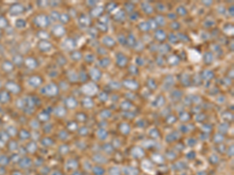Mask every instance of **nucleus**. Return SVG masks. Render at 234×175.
<instances>
[{
    "label": "nucleus",
    "mask_w": 234,
    "mask_h": 175,
    "mask_svg": "<svg viewBox=\"0 0 234 175\" xmlns=\"http://www.w3.org/2000/svg\"><path fill=\"white\" fill-rule=\"evenodd\" d=\"M10 99L11 95L9 92L6 91L5 89L0 91V103H1V104H8V103L10 101Z\"/></svg>",
    "instance_id": "obj_9"
},
{
    "label": "nucleus",
    "mask_w": 234,
    "mask_h": 175,
    "mask_svg": "<svg viewBox=\"0 0 234 175\" xmlns=\"http://www.w3.org/2000/svg\"><path fill=\"white\" fill-rule=\"evenodd\" d=\"M53 114L58 118H63L67 114V111H66L65 107L63 106H58L53 110Z\"/></svg>",
    "instance_id": "obj_13"
},
{
    "label": "nucleus",
    "mask_w": 234,
    "mask_h": 175,
    "mask_svg": "<svg viewBox=\"0 0 234 175\" xmlns=\"http://www.w3.org/2000/svg\"><path fill=\"white\" fill-rule=\"evenodd\" d=\"M30 126L33 130L36 131L37 129L40 128V122L37 118L36 119H32L30 122Z\"/></svg>",
    "instance_id": "obj_24"
},
{
    "label": "nucleus",
    "mask_w": 234,
    "mask_h": 175,
    "mask_svg": "<svg viewBox=\"0 0 234 175\" xmlns=\"http://www.w3.org/2000/svg\"><path fill=\"white\" fill-rule=\"evenodd\" d=\"M77 119L80 121V122H84L85 120H86V115L84 113H79L77 115Z\"/></svg>",
    "instance_id": "obj_34"
},
{
    "label": "nucleus",
    "mask_w": 234,
    "mask_h": 175,
    "mask_svg": "<svg viewBox=\"0 0 234 175\" xmlns=\"http://www.w3.org/2000/svg\"><path fill=\"white\" fill-rule=\"evenodd\" d=\"M38 48L42 52H49L52 49V45L48 41H40Z\"/></svg>",
    "instance_id": "obj_6"
},
{
    "label": "nucleus",
    "mask_w": 234,
    "mask_h": 175,
    "mask_svg": "<svg viewBox=\"0 0 234 175\" xmlns=\"http://www.w3.org/2000/svg\"><path fill=\"white\" fill-rule=\"evenodd\" d=\"M27 83H28L29 86L36 89L42 86L43 83V79L42 76L38 75L31 76L27 79Z\"/></svg>",
    "instance_id": "obj_2"
},
{
    "label": "nucleus",
    "mask_w": 234,
    "mask_h": 175,
    "mask_svg": "<svg viewBox=\"0 0 234 175\" xmlns=\"http://www.w3.org/2000/svg\"><path fill=\"white\" fill-rule=\"evenodd\" d=\"M41 144L45 147H50L52 146H53L54 144V141L52 139L49 137H45L42 138V140H41Z\"/></svg>",
    "instance_id": "obj_18"
},
{
    "label": "nucleus",
    "mask_w": 234,
    "mask_h": 175,
    "mask_svg": "<svg viewBox=\"0 0 234 175\" xmlns=\"http://www.w3.org/2000/svg\"><path fill=\"white\" fill-rule=\"evenodd\" d=\"M24 11V8L22 5L19 3H16L13 5L9 8V12L12 16H18V15L22 14Z\"/></svg>",
    "instance_id": "obj_5"
},
{
    "label": "nucleus",
    "mask_w": 234,
    "mask_h": 175,
    "mask_svg": "<svg viewBox=\"0 0 234 175\" xmlns=\"http://www.w3.org/2000/svg\"><path fill=\"white\" fill-rule=\"evenodd\" d=\"M63 45V48H65L67 50H71L74 47V41H73L72 39H67L66 40V41H64Z\"/></svg>",
    "instance_id": "obj_22"
},
{
    "label": "nucleus",
    "mask_w": 234,
    "mask_h": 175,
    "mask_svg": "<svg viewBox=\"0 0 234 175\" xmlns=\"http://www.w3.org/2000/svg\"><path fill=\"white\" fill-rule=\"evenodd\" d=\"M67 168H68L67 170H69V168H70V170H71V169H75V168L77 167V162L75 160L70 159L67 161Z\"/></svg>",
    "instance_id": "obj_25"
},
{
    "label": "nucleus",
    "mask_w": 234,
    "mask_h": 175,
    "mask_svg": "<svg viewBox=\"0 0 234 175\" xmlns=\"http://www.w3.org/2000/svg\"><path fill=\"white\" fill-rule=\"evenodd\" d=\"M9 163H10V159H9V156H7L6 155H4V154L0 155V166H7Z\"/></svg>",
    "instance_id": "obj_20"
},
{
    "label": "nucleus",
    "mask_w": 234,
    "mask_h": 175,
    "mask_svg": "<svg viewBox=\"0 0 234 175\" xmlns=\"http://www.w3.org/2000/svg\"><path fill=\"white\" fill-rule=\"evenodd\" d=\"M14 26L19 30H23V29L26 28L27 27V22H26L25 20H23V19H17L16 20V21L14 22Z\"/></svg>",
    "instance_id": "obj_16"
},
{
    "label": "nucleus",
    "mask_w": 234,
    "mask_h": 175,
    "mask_svg": "<svg viewBox=\"0 0 234 175\" xmlns=\"http://www.w3.org/2000/svg\"><path fill=\"white\" fill-rule=\"evenodd\" d=\"M2 69L6 72H11L13 69V63L9 61H5L2 62Z\"/></svg>",
    "instance_id": "obj_19"
},
{
    "label": "nucleus",
    "mask_w": 234,
    "mask_h": 175,
    "mask_svg": "<svg viewBox=\"0 0 234 175\" xmlns=\"http://www.w3.org/2000/svg\"><path fill=\"white\" fill-rule=\"evenodd\" d=\"M34 22L38 27H46L49 24V18L47 17L45 14H39L35 17L34 19Z\"/></svg>",
    "instance_id": "obj_4"
},
{
    "label": "nucleus",
    "mask_w": 234,
    "mask_h": 175,
    "mask_svg": "<svg viewBox=\"0 0 234 175\" xmlns=\"http://www.w3.org/2000/svg\"><path fill=\"white\" fill-rule=\"evenodd\" d=\"M38 37L39 38V39H41V41H47L48 38L49 37V34L46 31H41L38 33Z\"/></svg>",
    "instance_id": "obj_27"
},
{
    "label": "nucleus",
    "mask_w": 234,
    "mask_h": 175,
    "mask_svg": "<svg viewBox=\"0 0 234 175\" xmlns=\"http://www.w3.org/2000/svg\"><path fill=\"white\" fill-rule=\"evenodd\" d=\"M98 134H99L98 137L101 138L102 140H104V139H105V138L107 137V135H108L107 134V132L104 130H99ZM100 138H99V139H100Z\"/></svg>",
    "instance_id": "obj_36"
},
{
    "label": "nucleus",
    "mask_w": 234,
    "mask_h": 175,
    "mask_svg": "<svg viewBox=\"0 0 234 175\" xmlns=\"http://www.w3.org/2000/svg\"><path fill=\"white\" fill-rule=\"evenodd\" d=\"M23 63L26 66L27 69H29L33 70L35 69L38 67V62L34 57H27L24 59V61H23Z\"/></svg>",
    "instance_id": "obj_7"
},
{
    "label": "nucleus",
    "mask_w": 234,
    "mask_h": 175,
    "mask_svg": "<svg viewBox=\"0 0 234 175\" xmlns=\"http://www.w3.org/2000/svg\"><path fill=\"white\" fill-rule=\"evenodd\" d=\"M18 165L20 168L23 169H28L32 165V160L30 157L27 156H23V157L20 158V160L18 162Z\"/></svg>",
    "instance_id": "obj_8"
},
{
    "label": "nucleus",
    "mask_w": 234,
    "mask_h": 175,
    "mask_svg": "<svg viewBox=\"0 0 234 175\" xmlns=\"http://www.w3.org/2000/svg\"><path fill=\"white\" fill-rule=\"evenodd\" d=\"M8 21L6 20V18L5 16L0 15V28H5V27H7Z\"/></svg>",
    "instance_id": "obj_29"
},
{
    "label": "nucleus",
    "mask_w": 234,
    "mask_h": 175,
    "mask_svg": "<svg viewBox=\"0 0 234 175\" xmlns=\"http://www.w3.org/2000/svg\"><path fill=\"white\" fill-rule=\"evenodd\" d=\"M5 132H7L9 136H16V135H17V133H18V131L16 130V129L14 126H9V127H8Z\"/></svg>",
    "instance_id": "obj_28"
},
{
    "label": "nucleus",
    "mask_w": 234,
    "mask_h": 175,
    "mask_svg": "<svg viewBox=\"0 0 234 175\" xmlns=\"http://www.w3.org/2000/svg\"><path fill=\"white\" fill-rule=\"evenodd\" d=\"M23 61H24V59H23V57H22L20 55H16V56H13V62H12L13 63V65L21 66V65L23 63Z\"/></svg>",
    "instance_id": "obj_21"
},
{
    "label": "nucleus",
    "mask_w": 234,
    "mask_h": 175,
    "mask_svg": "<svg viewBox=\"0 0 234 175\" xmlns=\"http://www.w3.org/2000/svg\"><path fill=\"white\" fill-rule=\"evenodd\" d=\"M65 104L70 109H74V108H75L77 106L78 103L75 97H74V96H69V97L66 99Z\"/></svg>",
    "instance_id": "obj_11"
},
{
    "label": "nucleus",
    "mask_w": 234,
    "mask_h": 175,
    "mask_svg": "<svg viewBox=\"0 0 234 175\" xmlns=\"http://www.w3.org/2000/svg\"><path fill=\"white\" fill-rule=\"evenodd\" d=\"M8 148H9V150H10V151L14 152V151L18 150L19 146L16 141L13 140V141H10L9 143H8Z\"/></svg>",
    "instance_id": "obj_23"
},
{
    "label": "nucleus",
    "mask_w": 234,
    "mask_h": 175,
    "mask_svg": "<svg viewBox=\"0 0 234 175\" xmlns=\"http://www.w3.org/2000/svg\"><path fill=\"white\" fill-rule=\"evenodd\" d=\"M67 137H68V133L66 131H61L60 132V134H59V138H60V140H67Z\"/></svg>",
    "instance_id": "obj_33"
},
{
    "label": "nucleus",
    "mask_w": 234,
    "mask_h": 175,
    "mask_svg": "<svg viewBox=\"0 0 234 175\" xmlns=\"http://www.w3.org/2000/svg\"><path fill=\"white\" fill-rule=\"evenodd\" d=\"M83 105L84 106V107H88V108H91L93 106V102L92 100H91L90 98L88 97H86L83 100Z\"/></svg>",
    "instance_id": "obj_30"
},
{
    "label": "nucleus",
    "mask_w": 234,
    "mask_h": 175,
    "mask_svg": "<svg viewBox=\"0 0 234 175\" xmlns=\"http://www.w3.org/2000/svg\"><path fill=\"white\" fill-rule=\"evenodd\" d=\"M93 173L95 175H103L105 170H103V168L100 167H95L93 168Z\"/></svg>",
    "instance_id": "obj_31"
},
{
    "label": "nucleus",
    "mask_w": 234,
    "mask_h": 175,
    "mask_svg": "<svg viewBox=\"0 0 234 175\" xmlns=\"http://www.w3.org/2000/svg\"><path fill=\"white\" fill-rule=\"evenodd\" d=\"M25 149L27 153L33 154L36 152L37 150H38V145L34 141H31L27 143V146H25Z\"/></svg>",
    "instance_id": "obj_12"
},
{
    "label": "nucleus",
    "mask_w": 234,
    "mask_h": 175,
    "mask_svg": "<svg viewBox=\"0 0 234 175\" xmlns=\"http://www.w3.org/2000/svg\"><path fill=\"white\" fill-rule=\"evenodd\" d=\"M40 92L42 95L45 96H49V97H52L59 93V87L56 84L53 83V82H49V83L46 84L42 88H41Z\"/></svg>",
    "instance_id": "obj_1"
},
{
    "label": "nucleus",
    "mask_w": 234,
    "mask_h": 175,
    "mask_svg": "<svg viewBox=\"0 0 234 175\" xmlns=\"http://www.w3.org/2000/svg\"><path fill=\"white\" fill-rule=\"evenodd\" d=\"M117 65L119 66L120 67H122V66H126V62H127V59L125 56H123L122 54H119L118 56H117Z\"/></svg>",
    "instance_id": "obj_17"
},
{
    "label": "nucleus",
    "mask_w": 234,
    "mask_h": 175,
    "mask_svg": "<svg viewBox=\"0 0 234 175\" xmlns=\"http://www.w3.org/2000/svg\"><path fill=\"white\" fill-rule=\"evenodd\" d=\"M9 136L8 135V133L5 131H2L0 132V141L2 142V143H6V142L9 140Z\"/></svg>",
    "instance_id": "obj_26"
},
{
    "label": "nucleus",
    "mask_w": 234,
    "mask_h": 175,
    "mask_svg": "<svg viewBox=\"0 0 234 175\" xmlns=\"http://www.w3.org/2000/svg\"><path fill=\"white\" fill-rule=\"evenodd\" d=\"M52 175H62V173L60 171H55L52 173Z\"/></svg>",
    "instance_id": "obj_37"
},
{
    "label": "nucleus",
    "mask_w": 234,
    "mask_h": 175,
    "mask_svg": "<svg viewBox=\"0 0 234 175\" xmlns=\"http://www.w3.org/2000/svg\"><path fill=\"white\" fill-rule=\"evenodd\" d=\"M5 90L9 92V93L12 94H17L20 92L21 88L18 83H16L14 81H8L5 84Z\"/></svg>",
    "instance_id": "obj_3"
},
{
    "label": "nucleus",
    "mask_w": 234,
    "mask_h": 175,
    "mask_svg": "<svg viewBox=\"0 0 234 175\" xmlns=\"http://www.w3.org/2000/svg\"><path fill=\"white\" fill-rule=\"evenodd\" d=\"M17 136H18L19 139L22 140V141H27V140H29L31 138V133L27 130H26V129H22L20 131H18Z\"/></svg>",
    "instance_id": "obj_10"
},
{
    "label": "nucleus",
    "mask_w": 234,
    "mask_h": 175,
    "mask_svg": "<svg viewBox=\"0 0 234 175\" xmlns=\"http://www.w3.org/2000/svg\"><path fill=\"white\" fill-rule=\"evenodd\" d=\"M67 129H68L69 131L73 132V131L76 130V129H77V124L74 122H70V123H68V125H67Z\"/></svg>",
    "instance_id": "obj_32"
},
{
    "label": "nucleus",
    "mask_w": 234,
    "mask_h": 175,
    "mask_svg": "<svg viewBox=\"0 0 234 175\" xmlns=\"http://www.w3.org/2000/svg\"><path fill=\"white\" fill-rule=\"evenodd\" d=\"M52 32L57 37H61L65 34V29L62 25H56L52 28Z\"/></svg>",
    "instance_id": "obj_15"
},
{
    "label": "nucleus",
    "mask_w": 234,
    "mask_h": 175,
    "mask_svg": "<svg viewBox=\"0 0 234 175\" xmlns=\"http://www.w3.org/2000/svg\"><path fill=\"white\" fill-rule=\"evenodd\" d=\"M49 118H50V114L47 112L46 111H41L38 113V116H37V119L40 122H47L49 120Z\"/></svg>",
    "instance_id": "obj_14"
},
{
    "label": "nucleus",
    "mask_w": 234,
    "mask_h": 175,
    "mask_svg": "<svg viewBox=\"0 0 234 175\" xmlns=\"http://www.w3.org/2000/svg\"><path fill=\"white\" fill-rule=\"evenodd\" d=\"M71 57H72V59H74V60H79V59H81V53L78 52H74L72 55H71Z\"/></svg>",
    "instance_id": "obj_35"
}]
</instances>
